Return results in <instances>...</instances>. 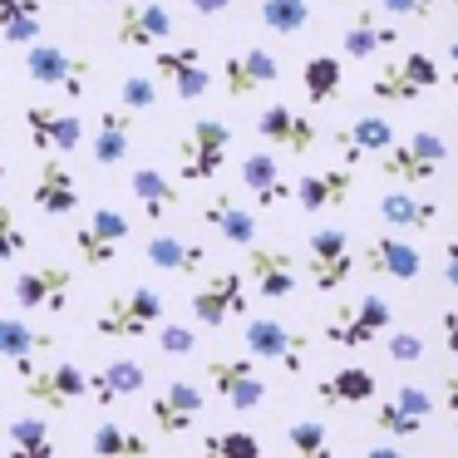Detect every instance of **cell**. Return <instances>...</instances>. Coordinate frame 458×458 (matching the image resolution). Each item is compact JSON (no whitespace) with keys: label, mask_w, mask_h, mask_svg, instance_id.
I'll return each instance as SVG.
<instances>
[{"label":"cell","mask_w":458,"mask_h":458,"mask_svg":"<svg viewBox=\"0 0 458 458\" xmlns=\"http://www.w3.org/2000/svg\"><path fill=\"white\" fill-rule=\"evenodd\" d=\"M168 316V301L158 296L153 286H129V291H114L104 296V306L94 310V335L104 340H148L153 330L163 326Z\"/></svg>","instance_id":"6da1fadb"},{"label":"cell","mask_w":458,"mask_h":458,"mask_svg":"<svg viewBox=\"0 0 458 458\" xmlns=\"http://www.w3.org/2000/svg\"><path fill=\"white\" fill-rule=\"evenodd\" d=\"M448 163V143L434 129H419L409 139H394L389 153H379V178L394 182V188H414L419 182H434V173Z\"/></svg>","instance_id":"7a4b0ae2"},{"label":"cell","mask_w":458,"mask_h":458,"mask_svg":"<svg viewBox=\"0 0 458 458\" xmlns=\"http://www.w3.org/2000/svg\"><path fill=\"white\" fill-rule=\"evenodd\" d=\"M232 153V129L222 119H198L173 148V178L178 182H212Z\"/></svg>","instance_id":"3957f363"},{"label":"cell","mask_w":458,"mask_h":458,"mask_svg":"<svg viewBox=\"0 0 458 458\" xmlns=\"http://www.w3.org/2000/svg\"><path fill=\"white\" fill-rule=\"evenodd\" d=\"M25 74H30L40 89H55V94H64V99H84V94H89V80H94V60L64 50V45L35 40L30 50H25Z\"/></svg>","instance_id":"277c9868"},{"label":"cell","mask_w":458,"mask_h":458,"mask_svg":"<svg viewBox=\"0 0 458 458\" xmlns=\"http://www.w3.org/2000/svg\"><path fill=\"white\" fill-rule=\"evenodd\" d=\"M438 80H444V70H438V60L428 50H409L404 60H389L375 70V80H369V99L375 104H414L424 99L428 89H438Z\"/></svg>","instance_id":"5b68a950"},{"label":"cell","mask_w":458,"mask_h":458,"mask_svg":"<svg viewBox=\"0 0 458 458\" xmlns=\"http://www.w3.org/2000/svg\"><path fill=\"white\" fill-rule=\"evenodd\" d=\"M21 369V389L25 399L45 409H70L80 399H89V369H80L74 360H55V365H15Z\"/></svg>","instance_id":"8992f818"},{"label":"cell","mask_w":458,"mask_h":458,"mask_svg":"<svg viewBox=\"0 0 458 458\" xmlns=\"http://www.w3.org/2000/svg\"><path fill=\"white\" fill-rule=\"evenodd\" d=\"M355 267H360V257H355V242H350L345 227H316L310 232L306 271H310V286H316L320 296H330V291L345 286Z\"/></svg>","instance_id":"52a82bcc"},{"label":"cell","mask_w":458,"mask_h":458,"mask_svg":"<svg viewBox=\"0 0 458 458\" xmlns=\"http://www.w3.org/2000/svg\"><path fill=\"white\" fill-rule=\"evenodd\" d=\"M133 242V222L129 212L119 208H94L89 217L74 227V251H80V261L89 271L109 267V261H119V251Z\"/></svg>","instance_id":"ba28073f"},{"label":"cell","mask_w":458,"mask_h":458,"mask_svg":"<svg viewBox=\"0 0 458 458\" xmlns=\"http://www.w3.org/2000/svg\"><path fill=\"white\" fill-rule=\"evenodd\" d=\"M389 326H394L389 301L385 296H360V301H345L340 310H330L326 340H330V345H340V350H365L369 340H379Z\"/></svg>","instance_id":"9c48e42d"},{"label":"cell","mask_w":458,"mask_h":458,"mask_svg":"<svg viewBox=\"0 0 458 458\" xmlns=\"http://www.w3.org/2000/svg\"><path fill=\"white\" fill-rule=\"evenodd\" d=\"M178 21L163 0H123L114 15V45L119 50H163L173 40Z\"/></svg>","instance_id":"30bf717a"},{"label":"cell","mask_w":458,"mask_h":458,"mask_svg":"<svg viewBox=\"0 0 458 458\" xmlns=\"http://www.w3.org/2000/svg\"><path fill=\"white\" fill-rule=\"evenodd\" d=\"M242 345H247L251 360H271L276 369H291V375H301L310 355V340L301 330L281 326L276 316H251L247 330H242Z\"/></svg>","instance_id":"8fae6325"},{"label":"cell","mask_w":458,"mask_h":458,"mask_svg":"<svg viewBox=\"0 0 458 458\" xmlns=\"http://www.w3.org/2000/svg\"><path fill=\"white\" fill-rule=\"evenodd\" d=\"M188 306H192V320H198V326L222 330L227 320L247 316V306H251V296H247V276H242V271H232V267L212 271V276L202 281L198 291H192Z\"/></svg>","instance_id":"7c38bea8"},{"label":"cell","mask_w":458,"mask_h":458,"mask_svg":"<svg viewBox=\"0 0 458 458\" xmlns=\"http://www.w3.org/2000/svg\"><path fill=\"white\" fill-rule=\"evenodd\" d=\"M153 84H168L178 104H198L212 89V70L198 45H163L153 50Z\"/></svg>","instance_id":"4fadbf2b"},{"label":"cell","mask_w":458,"mask_h":458,"mask_svg":"<svg viewBox=\"0 0 458 458\" xmlns=\"http://www.w3.org/2000/svg\"><path fill=\"white\" fill-rule=\"evenodd\" d=\"M202 379H208L212 394L227 409H237V414H251V409L267 404V379H261L257 365L242 360V355H212L208 369H202Z\"/></svg>","instance_id":"5bb4252c"},{"label":"cell","mask_w":458,"mask_h":458,"mask_svg":"<svg viewBox=\"0 0 458 458\" xmlns=\"http://www.w3.org/2000/svg\"><path fill=\"white\" fill-rule=\"evenodd\" d=\"M70 291H74V271L64 261H35V267L15 271V306L21 310H50V316H60L70 306Z\"/></svg>","instance_id":"9a60e30c"},{"label":"cell","mask_w":458,"mask_h":458,"mask_svg":"<svg viewBox=\"0 0 458 458\" xmlns=\"http://www.w3.org/2000/svg\"><path fill=\"white\" fill-rule=\"evenodd\" d=\"M25 123V139H30V148H40L45 158H55V153H74L84 143V119L74 109H55V104H25L21 114Z\"/></svg>","instance_id":"2e32d148"},{"label":"cell","mask_w":458,"mask_h":458,"mask_svg":"<svg viewBox=\"0 0 458 458\" xmlns=\"http://www.w3.org/2000/svg\"><path fill=\"white\" fill-rule=\"evenodd\" d=\"M202 409H208V389H202L198 379H168V385L148 399V419H153L158 434H188L202 419Z\"/></svg>","instance_id":"e0dca14e"},{"label":"cell","mask_w":458,"mask_h":458,"mask_svg":"<svg viewBox=\"0 0 458 458\" xmlns=\"http://www.w3.org/2000/svg\"><path fill=\"white\" fill-rule=\"evenodd\" d=\"M257 139L271 143V148H281V153H291V158H306L320 143V129L310 123V114L291 109V104H267V109L257 114Z\"/></svg>","instance_id":"ac0fdd59"},{"label":"cell","mask_w":458,"mask_h":458,"mask_svg":"<svg viewBox=\"0 0 458 458\" xmlns=\"http://www.w3.org/2000/svg\"><path fill=\"white\" fill-rule=\"evenodd\" d=\"M394 123L385 119V114H360V119H350L345 129L330 133V143H335L340 153V168H355V163L365 158H379V153H389V143H394Z\"/></svg>","instance_id":"d6986e66"},{"label":"cell","mask_w":458,"mask_h":458,"mask_svg":"<svg viewBox=\"0 0 458 458\" xmlns=\"http://www.w3.org/2000/svg\"><path fill=\"white\" fill-rule=\"evenodd\" d=\"M281 80V60L271 50H237L222 60V89L227 99H251Z\"/></svg>","instance_id":"ffe728a7"},{"label":"cell","mask_w":458,"mask_h":458,"mask_svg":"<svg viewBox=\"0 0 458 458\" xmlns=\"http://www.w3.org/2000/svg\"><path fill=\"white\" fill-rule=\"evenodd\" d=\"M242 276L251 281V291H257L261 301H286L291 291L301 286L296 261L281 247H247V271H242Z\"/></svg>","instance_id":"44dd1931"},{"label":"cell","mask_w":458,"mask_h":458,"mask_svg":"<svg viewBox=\"0 0 458 458\" xmlns=\"http://www.w3.org/2000/svg\"><path fill=\"white\" fill-rule=\"evenodd\" d=\"M355 192V168H326V173H306V178L291 182V198H296L301 212H335L350 202Z\"/></svg>","instance_id":"7402d4cb"},{"label":"cell","mask_w":458,"mask_h":458,"mask_svg":"<svg viewBox=\"0 0 458 458\" xmlns=\"http://www.w3.org/2000/svg\"><path fill=\"white\" fill-rule=\"evenodd\" d=\"M360 261H365V271L389 276V281H419V271H424L419 247H409L404 237H394V232H379V237H369L365 251H360Z\"/></svg>","instance_id":"603a6c76"},{"label":"cell","mask_w":458,"mask_h":458,"mask_svg":"<svg viewBox=\"0 0 458 458\" xmlns=\"http://www.w3.org/2000/svg\"><path fill=\"white\" fill-rule=\"evenodd\" d=\"M30 202L45 217H74V212H80V182H74V173L64 168V163L45 158L40 173H35V182H30Z\"/></svg>","instance_id":"cb8c5ba5"},{"label":"cell","mask_w":458,"mask_h":458,"mask_svg":"<svg viewBox=\"0 0 458 458\" xmlns=\"http://www.w3.org/2000/svg\"><path fill=\"white\" fill-rule=\"evenodd\" d=\"M394 45H399V25H385L375 11H355V21L340 30V55L355 64L375 60V55L394 50Z\"/></svg>","instance_id":"d4e9b609"},{"label":"cell","mask_w":458,"mask_h":458,"mask_svg":"<svg viewBox=\"0 0 458 458\" xmlns=\"http://www.w3.org/2000/svg\"><path fill=\"white\" fill-rule=\"evenodd\" d=\"M379 222H389V232H428L438 222V202L414 188H389L379 192Z\"/></svg>","instance_id":"484cf974"},{"label":"cell","mask_w":458,"mask_h":458,"mask_svg":"<svg viewBox=\"0 0 458 458\" xmlns=\"http://www.w3.org/2000/svg\"><path fill=\"white\" fill-rule=\"evenodd\" d=\"M129 148H133V114L119 109V104L99 109V119H94V143H89L94 163H99V168H119V163L129 158Z\"/></svg>","instance_id":"4316f807"},{"label":"cell","mask_w":458,"mask_h":458,"mask_svg":"<svg viewBox=\"0 0 458 458\" xmlns=\"http://www.w3.org/2000/svg\"><path fill=\"white\" fill-rule=\"evenodd\" d=\"M202 222H208L227 247H257V217H251L232 192H212V198L202 202Z\"/></svg>","instance_id":"83f0119b"},{"label":"cell","mask_w":458,"mask_h":458,"mask_svg":"<svg viewBox=\"0 0 458 458\" xmlns=\"http://www.w3.org/2000/svg\"><path fill=\"white\" fill-rule=\"evenodd\" d=\"M242 188L251 192L257 208H281V202L291 198V182L281 178V163L271 148H257V153L242 158Z\"/></svg>","instance_id":"f1b7e54d"},{"label":"cell","mask_w":458,"mask_h":458,"mask_svg":"<svg viewBox=\"0 0 458 458\" xmlns=\"http://www.w3.org/2000/svg\"><path fill=\"white\" fill-rule=\"evenodd\" d=\"M143 261H148L153 271L198 276V271L208 267V247H202V242H188V237H173V232H158V237H148V247H143Z\"/></svg>","instance_id":"f546056e"},{"label":"cell","mask_w":458,"mask_h":458,"mask_svg":"<svg viewBox=\"0 0 458 458\" xmlns=\"http://www.w3.org/2000/svg\"><path fill=\"white\" fill-rule=\"evenodd\" d=\"M148 389V369L139 365V360H109L104 369H94L89 375V399L94 404H119V399H133Z\"/></svg>","instance_id":"4dcf8cb0"},{"label":"cell","mask_w":458,"mask_h":458,"mask_svg":"<svg viewBox=\"0 0 458 458\" xmlns=\"http://www.w3.org/2000/svg\"><path fill=\"white\" fill-rule=\"evenodd\" d=\"M375 369H365V365H345V369H335V375H326V379H316V399L320 404H330V409H340V404H365V399H375Z\"/></svg>","instance_id":"1f68e13d"},{"label":"cell","mask_w":458,"mask_h":458,"mask_svg":"<svg viewBox=\"0 0 458 458\" xmlns=\"http://www.w3.org/2000/svg\"><path fill=\"white\" fill-rule=\"evenodd\" d=\"M133 202H139V212L148 222H163V217H173L178 212V182L173 178H163L158 168H133Z\"/></svg>","instance_id":"d6a6232c"},{"label":"cell","mask_w":458,"mask_h":458,"mask_svg":"<svg viewBox=\"0 0 458 458\" xmlns=\"http://www.w3.org/2000/svg\"><path fill=\"white\" fill-rule=\"evenodd\" d=\"M45 30V0H0V40L30 50Z\"/></svg>","instance_id":"836d02e7"},{"label":"cell","mask_w":458,"mask_h":458,"mask_svg":"<svg viewBox=\"0 0 458 458\" xmlns=\"http://www.w3.org/2000/svg\"><path fill=\"white\" fill-rule=\"evenodd\" d=\"M89 454L94 458H148L153 444L139 434V428L119 424V419H99L89 434Z\"/></svg>","instance_id":"e575fe53"},{"label":"cell","mask_w":458,"mask_h":458,"mask_svg":"<svg viewBox=\"0 0 458 458\" xmlns=\"http://www.w3.org/2000/svg\"><path fill=\"white\" fill-rule=\"evenodd\" d=\"M50 345H55L50 330L25 326L21 316H0V360H11V365H30V360L45 355Z\"/></svg>","instance_id":"d590c367"},{"label":"cell","mask_w":458,"mask_h":458,"mask_svg":"<svg viewBox=\"0 0 458 458\" xmlns=\"http://www.w3.org/2000/svg\"><path fill=\"white\" fill-rule=\"evenodd\" d=\"M5 444H11V454H5V458H60V448H55V428L45 424V419H35V414L11 419Z\"/></svg>","instance_id":"8d00e7d4"},{"label":"cell","mask_w":458,"mask_h":458,"mask_svg":"<svg viewBox=\"0 0 458 458\" xmlns=\"http://www.w3.org/2000/svg\"><path fill=\"white\" fill-rule=\"evenodd\" d=\"M301 89H306L310 104H335L340 89H345V64L335 55H310L301 64Z\"/></svg>","instance_id":"74e56055"},{"label":"cell","mask_w":458,"mask_h":458,"mask_svg":"<svg viewBox=\"0 0 458 458\" xmlns=\"http://www.w3.org/2000/svg\"><path fill=\"white\" fill-rule=\"evenodd\" d=\"M202 458H261V438L251 428H208Z\"/></svg>","instance_id":"f35d334b"},{"label":"cell","mask_w":458,"mask_h":458,"mask_svg":"<svg viewBox=\"0 0 458 458\" xmlns=\"http://www.w3.org/2000/svg\"><path fill=\"white\" fill-rule=\"evenodd\" d=\"M257 15L271 35H301L310 25V0H261Z\"/></svg>","instance_id":"ab89813d"},{"label":"cell","mask_w":458,"mask_h":458,"mask_svg":"<svg viewBox=\"0 0 458 458\" xmlns=\"http://www.w3.org/2000/svg\"><path fill=\"white\" fill-rule=\"evenodd\" d=\"M286 444L296 458H335V444H330V428L320 419H296L286 428Z\"/></svg>","instance_id":"60d3db41"},{"label":"cell","mask_w":458,"mask_h":458,"mask_svg":"<svg viewBox=\"0 0 458 458\" xmlns=\"http://www.w3.org/2000/svg\"><path fill=\"white\" fill-rule=\"evenodd\" d=\"M369 424H375L385 438H419V434H424V424H419V419H409L404 409L394 404V399H385V404H375V414H369Z\"/></svg>","instance_id":"b9f144b4"},{"label":"cell","mask_w":458,"mask_h":458,"mask_svg":"<svg viewBox=\"0 0 458 458\" xmlns=\"http://www.w3.org/2000/svg\"><path fill=\"white\" fill-rule=\"evenodd\" d=\"M153 104H158V84H153V74H129V80L119 84V109L148 114Z\"/></svg>","instance_id":"7bdbcfd3"},{"label":"cell","mask_w":458,"mask_h":458,"mask_svg":"<svg viewBox=\"0 0 458 458\" xmlns=\"http://www.w3.org/2000/svg\"><path fill=\"white\" fill-rule=\"evenodd\" d=\"M25 247H30V237H25V227H21V212H15L11 202H0V261H15Z\"/></svg>","instance_id":"ee69618b"},{"label":"cell","mask_w":458,"mask_h":458,"mask_svg":"<svg viewBox=\"0 0 458 458\" xmlns=\"http://www.w3.org/2000/svg\"><path fill=\"white\" fill-rule=\"evenodd\" d=\"M389 399H394L409 419H419V424H428V414H434V394H428L424 385H414V379H399Z\"/></svg>","instance_id":"f6af8a7d"},{"label":"cell","mask_w":458,"mask_h":458,"mask_svg":"<svg viewBox=\"0 0 458 458\" xmlns=\"http://www.w3.org/2000/svg\"><path fill=\"white\" fill-rule=\"evenodd\" d=\"M424 335H414V330H389V340H385V355L394 360V365H419L424 360Z\"/></svg>","instance_id":"bcb514c9"},{"label":"cell","mask_w":458,"mask_h":458,"mask_svg":"<svg viewBox=\"0 0 458 458\" xmlns=\"http://www.w3.org/2000/svg\"><path fill=\"white\" fill-rule=\"evenodd\" d=\"M389 21H428L438 11V0H375Z\"/></svg>","instance_id":"7dc6e473"},{"label":"cell","mask_w":458,"mask_h":458,"mask_svg":"<svg viewBox=\"0 0 458 458\" xmlns=\"http://www.w3.org/2000/svg\"><path fill=\"white\" fill-rule=\"evenodd\" d=\"M153 345L163 350V355H192V345H198V335H192L188 326H158V340H153Z\"/></svg>","instance_id":"c3c4849f"},{"label":"cell","mask_w":458,"mask_h":458,"mask_svg":"<svg viewBox=\"0 0 458 458\" xmlns=\"http://www.w3.org/2000/svg\"><path fill=\"white\" fill-rule=\"evenodd\" d=\"M192 5V15H202V21H212V15H227L237 0H188Z\"/></svg>","instance_id":"681fc988"},{"label":"cell","mask_w":458,"mask_h":458,"mask_svg":"<svg viewBox=\"0 0 458 458\" xmlns=\"http://www.w3.org/2000/svg\"><path fill=\"white\" fill-rule=\"evenodd\" d=\"M444 350H448V355H458V306L444 310Z\"/></svg>","instance_id":"f907efd6"},{"label":"cell","mask_w":458,"mask_h":458,"mask_svg":"<svg viewBox=\"0 0 458 458\" xmlns=\"http://www.w3.org/2000/svg\"><path fill=\"white\" fill-rule=\"evenodd\" d=\"M444 281H448V286L458 291V237H454V242H448V247H444Z\"/></svg>","instance_id":"816d5d0a"},{"label":"cell","mask_w":458,"mask_h":458,"mask_svg":"<svg viewBox=\"0 0 458 458\" xmlns=\"http://www.w3.org/2000/svg\"><path fill=\"white\" fill-rule=\"evenodd\" d=\"M444 404H448V419L458 428V375H444Z\"/></svg>","instance_id":"f5cc1de1"},{"label":"cell","mask_w":458,"mask_h":458,"mask_svg":"<svg viewBox=\"0 0 458 458\" xmlns=\"http://www.w3.org/2000/svg\"><path fill=\"white\" fill-rule=\"evenodd\" d=\"M365 458H414V454H404V448H394V444H375Z\"/></svg>","instance_id":"db71d44e"},{"label":"cell","mask_w":458,"mask_h":458,"mask_svg":"<svg viewBox=\"0 0 458 458\" xmlns=\"http://www.w3.org/2000/svg\"><path fill=\"white\" fill-rule=\"evenodd\" d=\"M448 60H454V84H458V35L448 40Z\"/></svg>","instance_id":"11a10c76"},{"label":"cell","mask_w":458,"mask_h":458,"mask_svg":"<svg viewBox=\"0 0 458 458\" xmlns=\"http://www.w3.org/2000/svg\"><path fill=\"white\" fill-rule=\"evenodd\" d=\"M0 133H5V89H0Z\"/></svg>","instance_id":"9f6ffc18"},{"label":"cell","mask_w":458,"mask_h":458,"mask_svg":"<svg viewBox=\"0 0 458 458\" xmlns=\"http://www.w3.org/2000/svg\"><path fill=\"white\" fill-rule=\"evenodd\" d=\"M0 182H5V153H0Z\"/></svg>","instance_id":"6f0895ef"},{"label":"cell","mask_w":458,"mask_h":458,"mask_svg":"<svg viewBox=\"0 0 458 458\" xmlns=\"http://www.w3.org/2000/svg\"><path fill=\"white\" fill-rule=\"evenodd\" d=\"M104 5H123V0H104Z\"/></svg>","instance_id":"680465c9"},{"label":"cell","mask_w":458,"mask_h":458,"mask_svg":"<svg viewBox=\"0 0 458 458\" xmlns=\"http://www.w3.org/2000/svg\"><path fill=\"white\" fill-rule=\"evenodd\" d=\"M330 5H345V0H330Z\"/></svg>","instance_id":"91938a15"},{"label":"cell","mask_w":458,"mask_h":458,"mask_svg":"<svg viewBox=\"0 0 458 458\" xmlns=\"http://www.w3.org/2000/svg\"><path fill=\"white\" fill-rule=\"evenodd\" d=\"M454 5H458V0H454Z\"/></svg>","instance_id":"94428289"},{"label":"cell","mask_w":458,"mask_h":458,"mask_svg":"<svg viewBox=\"0 0 458 458\" xmlns=\"http://www.w3.org/2000/svg\"><path fill=\"white\" fill-rule=\"evenodd\" d=\"M448 458H454V454H448Z\"/></svg>","instance_id":"6125c7cd"}]
</instances>
